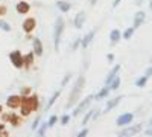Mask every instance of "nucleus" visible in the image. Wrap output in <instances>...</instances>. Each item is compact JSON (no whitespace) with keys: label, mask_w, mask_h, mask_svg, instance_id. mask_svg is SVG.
I'll use <instances>...</instances> for the list:
<instances>
[{"label":"nucleus","mask_w":152,"mask_h":137,"mask_svg":"<svg viewBox=\"0 0 152 137\" xmlns=\"http://www.w3.org/2000/svg\"><path fill=\"white\" fill-rule=\"evenodd\" d=\"M5 136H9V131H6V130H2V131H0V137H5Z\"/></svg>","instance_id":"nucleus-41"},{"label":"nucleus","mask_w":152,"mask_h":137,"mask_svg":"<svg viewBox=\"0 0 152 137\" xmlns=\"http://www.w3.org/2000/svg\"><path fill=\"white\" fill-rule=\"evenodd\" d=\"M146 20V12L145 11H137L135 14H134V21H132V28L134 29H138L142 26V24L145 23Z\"/></svg>","instance_id":"nucleus-16"},{"label":"nucleus","mask_w":152,"mask_h":137,"mask_svg":"<svg viewBox=\"0 0 152 137\" xmlns=\"http://www.w3.org/2000/svg\"><path fill=\"white\" fill-rule=\"evenodd\" d=\"M88 133H90V130H88L87 127H84V130H81L76 136H78V137H85V136H88Z\"/></svg>","instance_id":"nucleus-35"},{"label":"nucleus","mask_w":152,"mask_h":137,"mask_svg":"<svg viewBox=\"0 0 152 137\" xmlns=\"http://www.w3.org/2000/svg\"><path fill=\"white\" fill-rule=\"evenodd\" d=\"M120 3H122V0H114V2H113V8H117Z\"/></svg>","instance_id":"nucleus-40"},{"label":"nucleus","mask_w":152,"mask_h":137,"mask_svg":"<svg viewBox=\"0 0 152 137\" xmlns=\"http://www.w3.org/2000/svg\"><path fill=\"white\" fill-rule=\"evenodd\" d=\"M32 52L35 53L37 58H41L43 53H44V46H43V41L38 38V37H35V38H32Z\"/></svg>","instance_id":"nucleus-12"},{"label":"nucleus","mask_w":152,"mask_h":137,"mask_svg":"<svg viewBox=\"0 0 152 137\" xmlns=\"http://www.w3.org/2000/svg\"><path fill=\"white\" fill-rule=\"evenodd\" d=\"M132 120H134V114L132 113H122L116 119V125L119 128H122V127H126V125H129V123H132Z\"/></svg>","instance_id":"nucleus-11"},{"label":"nucleus","mask_w":152,"mask_h":137,"mask_svg":"<svg viewBox=\"0 0 152 137\" xmlns=\"http://www.w3.org/2000/svg\"><path fill=\"white\" fill-rule=\"evenodd\" d=\"M96 3H97V0H90V5H91V6H94Z\"/></svg>","instance_id":"nucleus-44"},{"label":"nucleus","mask_w":152,"mask_h":137,"mask_svg":"<svg viewBox=\"0 0 152 137\" xmlns=\"http://www.w3.org/2000/svg\"><path fill=\"white\" fill-rule=\"evenodd\" d=\"M145 134H146V136H152V128H151V130H146Z\"/></svg>","instance_id":"nucleus-42"},{"label":"nucleus","mask_w":152,"mask_h":137,"mask_svg":"<svg viewBox=\"0 0 152 137\" xmlns=\"http://www.w3.org/2000/svg\"><path fill=\"white\" fill-rule=\"evenodd\" d=\"M59 120H61V125H69V122H70V114H62Z\"/></svg>","instance_id":"nucleus-34"},{"label":"nucleus","mask_w":152,"mask_h":137,"mask_svg":"<svg viewBox=\"0 0 152 137\" xmlns=\"http://www.w3.org/2000/svg\"><path fill=\"white\" fill-rule=\"evenodd\" d=\"M79 47H81V38H76V40L73 41V44H72V51H73V52H76Z\"/></svg>","instance_id":"nucleus-33"},{"label":"nucleus","mask_w":152,"mask_h":137,"mask_svg":"<svg viewBox=\"0 0 152 137\" xmlns=\"http://www.w3.org/2000/svg\"><path fill=\"white\" fill-rule=\"evenodd\" d=\"M100 116H102V110H94V113H93V120H96V119H99Z\"/></svg>","instance_id":"nucleus-36"},{"label":"nucleus","mask_w":152,"mask_h":137,"mask_svg":"<svg viewBox=\"0 0 152 137\" xmlns=\"http://www.w3.org/2000/svg\"><path fill=\"white\" fill-rule=\"evenodd\" d=\"M143 131V127H142V123H137V125H126V127H122V130L117 133L119 137H128V136H135L138 133H142Z\"/></svg>","instance_id":"nucleus-6"},{"label":"nucleus","mask_w":152,"mask_h":137,"mask_svg":"<svg viewBox=\"0 0 152 137\" xmlns=\"http://www.w3.org/2000/svg\"><path fill=\"white\" fill-rule=\"evenodd\" d=\"M23 63H24V70H28V72H31L34 67H35V63H37V56H35V53L31 51V52H28L26 55H23Z\"/></svg>","instance_id":"nucleus-10"},{"label":"nucleus","mask_w":152,"mask_h":137,"mask_svg":"<svg viewBox=\"0 0 152 137\" xmlns=\"http://www.w3.org/2000/svg\"><path fill=\"white\" fill-rule=\"evenodd\" d=\"M134 84H135V87H138V89H143V87H146V84H148V78H146L145 75H143V76L137 78Z\"/></svg>","instance_id":"nucleus-27"},{"label":"nucleus","mask_w":152,"mask_h":137,"mask_svg":"<svg viewBox=\"0 0 152 137\" xmlns=\"http://www.w3.org/2000/svg\"><path fill=\"white\" fill-rule=\"evenodd\" d=\"M110 92H111L110 85H104L102 89H100V90L94 95V99H96V101H100V99H105V97L110 95Z\"/></svg>","instance_id":"nucleus-20"},{"label":"nucleus","mask_w":152,"mask_h":137,"mask_svg":"<svg viewBox=\"0 0 152 137\" xmlns=\"http://www.w3.org/2000/svg\"><path fill=\"white\" fill-rule=\"evenodd\" d=\"M64 28H66V21L61 15L56 17L55 24H53V49L55 52H59V46H61V38L64 34Z\"/></svg>","instance_id":"nucleus-3"},{"label":"nucleus","mask_w":152,"mask_h":137,"mask_svg":"<svg viewBox=\"0 0 152 137\" xmlns=\"http://www.w3.org/2000/svg\"><path fill=\"white\" fill-rule=\"evenodd\" d=\"M61 92H62V89H58V90H55V92L52 93V96H50V99L47 101V104H46V107H44V111H49L50 108L55 105V102L58 101V97L61 96Z\"/></svg>","instance_id":"nucleus-19"},{"label":"nucleus","mask_w":152,"mask_h":137,"mask_svg":"<svg viewBox=\"0 0 152 137\" xmlns=\"http://www.w3.org/2000/svg\"><path fill=\"white\" fill-rule=\"evenodd\" d=\"M145 76H146L148 79H149V78L152 76V66H149V67H148V69L145 70Z\"/></svg>","instance_id":"nucleus-37"},{"label":"nucleus","mask_w":152,"mask_h":137,"mask_svg":"<svg viewBox=\"0 0 152 137\" xmlns=\"http://www.w3.org/2000/svg\"><path fill=\"white\" fill-rule=\"evenodd\" d=\"M120 101H122V96H120V95L116 96V97H113V99H110V101L107 102V105H105V108L102 110V114L108 113V111H111L113 108H116V107L120 104Z\"/></svg>","instance_id":"nucleus-17"},{"label":"nucleus","mask_w":152,"mask_h":137,"mask_svg":"<svg viewBox=\"0 0 152 137\" xmlns=\"http://www.w3.org/2000/svg\"><path fill=\"white\" fill-rule=\"evenodd\" d=\"M21 29H23V32L26 35L32 34L37 29V18L35 17H26L23 20V23H21Z\"/></svg>","instance_id":"nucleus-9"},{"label":"nucleus","mask_w":152,"mask_h":137,"mask_svg":"<svg viewBox=\"0 0 152 137\" xmlns=\"http://www.w3.org/2000/svg\"><path fill=\"white\" fill-rule=\"evenodd\" d=\"M85 20H87L85 11H79L78 14L73 17V26H75V29H82L84 24H85Z\"/></svg>","instance_id":"nucleus-14"},{"label":"nucleus","mask_w":152,"mask_h":137,"mask_svg":"<svg viewBox=\"0 0 152 137\" xmlns=\"http://www.w3.org/2000/svg\"><path fill=\"white\" fill-rule=\"evenodd\" d=\"M72 72H67L66 75H64V78H62V81H61V89H64V87H67V84L70 82V79H72Z\"/></svg>","instance_id":"nucleus-29"},{"label":"nucleus","mask_w":152,"mask_h":137,"mask_svg":"<svg viewBox=\"0 0 152 137\" xmlns=\"http://www.w3.org/2000/svg\"><path fill=\"white\" fill-rule=\"evenodd\" d=\"M6 11H8V8H6L5 5H0V15H5Z\"/></svg>","instance_id":"nucleus-39"},{"label":"nucleus","mask_w":152,"mask_h":137,"mask_svg":"<svg viewBox=\"0 0 152 137\" xmlns=\"http://www.w3.org/2000/svg\"><path fill=\"white\" fill-rule=\"evenodd\" d=\"M20 104H21V95L18 93V95H9L8 97H6V102H5V105H6V108L8 110H18L20 108Z\"/></svg>","instance_id":"nucleus-8"},{"label":"nucleus","mask_w":152,"mask_h":137,"mask_svg":"<svg viewBox=\"0 0 152 137\" xmlns=\"http://www.w3.org/2000/svg\"><path fill=\"white\" fill-rule=\"evenodd\" d=\"M120 84H122V78L119 76V75H117V76L116 78H114L108 85H110V89H111V92H114V90H117L119 89V87H120Z\"/></svg>","instance_id":"nucleus-25"},{"label":"nucleus","mask_w":152,"mask_h":137,"mask_svg":"<svg viewBox=\"0 0 152 137\" xmlns=\"http://www.w3.org/2000/svg\"><path fill=\"white\" fill-rule=\"evenodd\" d=\"M41 107V96L37 93H31L29 96H21V104H20V114L26 119L29 117L32 113L38 111Z\"/></svg>","instance_id":"nucleus-1"},{"label":"nucleus","mask_w":152,"mask_h":137,"mask_svg":"<svg viewBox=\"0 0 152 137\" xmlns=\"http://www.w3.org/2000/svg\"><path fill=\"white\" fill-rule=\"evenodd\" d=\"M85 82H87V79H85L84 75H79V76L76 78V81H75V84H73V89H72V92H70V95H69V99H67L66 110L73 108L76 104L79 102L81 95H82V92H84V89H85Z\"/></svg>","instance_id":"nucleus-2"},{"label":"nucleus","mask_w":152,"mask_h":137,"mask_svg":"<svg viewBox=\"0 0 152 137\" xmlns=\"http://www.w3.org/2000/svg\"><path fill=\"white\" fill-rule=\"evenodd\" d=\"M5 130V122H0V131Z\"/></svg>","instance_id":"nucleus-43"},{"label":"nucleus","mask_w":152,"mask_h":137,"mask_svg":"<svg viewBox=\"0 0 152 137\" xmlns=\"http://www.w3.org/2000/svg\"><path fill=\"white\" fill-rule=\"evenodd\" d=\"M40 123H41V116H37V119L34 120V123L31 125V130L32 131H37V128L40 127Z\"/></svg>","instance_id":"nucleus-31"},{"label":"nucleus","mask_w":152,"mask_h":137,"mask_svg":"<svg viewBox=\"0 0 152 137\" xmlns=\"http://www.w3.org/2000/svg\"><path fill=\"white\" fill-rule=\"evenodd\" d=\"M120 69H122V66L120 64H116V66H113L111 67V70L108 72V75H107V78H105V85H108L114 78H116L117 76V75H119V72H120Z\"/></svg>","instance_id":"nucleus-18"},{"label":"nucleus","mask_w":152,"mask_h":137,"mask_svg":"<svg viewBox=\"0 0 152 137\" xmlns=\"http://www.w3.org/2000/svg\"><path fill=\"white\" fill-rule=\"evenodd\" d=\"M134 32H135V29H134L132 26L128 28V29H125L123 34H122V38H123V40H131V38H132V35H134Z\"/></svg>","instance_id":"nucleus-26"},{"label":"nucleus","mask_w":152,"mask_h":137,"mask_svg":"<svg viewBox=\"0 0 152 137\" xmlns=\"http://www.w3.org/2000/svg\"><path fill=\"white\" fill-rule=\"evenodd\" d=\"M0 120L5 122V123H9V125H12L14 128H18V127L23 125L24 117L20 113H12V110H9V111H3V113L0 114Z\"/></svg>","instance_id":"nucleus-4"},{"label":"nucleus","mask_w":152,"mask_h":137,"mask_svg":"<svg viewBox=\"0 0 152 137\" xmlns=\"http://www.w3.org/2000/svg\"><path fill=\"white\" fill-rule=\"evenodd\" d=\"M93 101H94V95H88V96H85V99L79 101L78 104L73 107V113H72L73 117H78V116H81L82 113H85V111L90 108V105H91Z\"/></svg>","instance_id":"nucleus-5"},{"label":"nucleus","mask_w":152,"mask_h":137,"mask_svg":"<svg viewBox=\"0 0 152 137\" xmlns=\"http://www.w3.org/2000/svg\"><path fill=\"white\" fill-rule=\"evenodd\" d=\"M151 63H152V56H151Z\"/></svg>","instance_id":"nucleus-48"},{"label":"nucleus","mask_w":152,"mask_h":137,"mask_svg":"<svg viewBox=\"0 0 152 137\" xmlns=\"http://www.w3.org/2000/svg\"><path fill=\"white\" fill-rule=\"evenodd\" d=\"M96 32H97V28H94V29H91L90 32H87L82 38H81V47L82 49H87L88 46L91 44V41H93V38H94V35H96Z\"/></svg>","instance_id":"nucleus-15"},{"label":"nucleus","mask_w":152,"mask_h":137,"mask_svg":"<svg viewBox=\"0 0 152 137\" xmlns=\"http://www.w3.org/2000/svg\"><path fill=\"white\" fill-rule=\"evenodd\" d=\"M93 113H94V108H88V110L85 111V114H84V117H82V127L88 125V122H90L91 117H93Z\"/></svg>","instance_id":"nucleus-23"},{"label":"nucleus","mask_w":152,"mask_h":137,"mask_svg":"<svg viewBox=\"0 0 152 137\" xmlns=\"http://www.w3.org/2000/svg\"><path fill=\"white\" fill-rule=\"evenodd\" d=\"M120 40H122V32H120L117 28L113 29V31L110 32V41H111V44H117Z\"/></svg>","instance_id":"nucleus-21"},{"label":"nucleus","mask_w":152,"mask_h":137,"mask_svg":"<svg viewBox=\"0 0 152 137\" xmlns=\"http://www.w3.org/2000/svg\"><path fill=\"white\" fill-rule=\"evenodd\" d=\"M9 61H11V64H12V67L14 69H17V70H21L23 67H24V63H23V53H21V51H12V52H9Z\"/></svg>","instance_id":"nucleus-7"},{"label":"nucleus","mask_w":152,"mask_h":137,"mask_svg":"<svg viewBox=\"0 0 152 137\" xmlns=\"http://www.w3.org/2000/svg\"><path fill=\"white\" fill-rule=\"evenodd\" d=\"M56 122H58V116H56V114H52V116L49 117V120H47V123H49V128H52Z\"/></svg>","instance_id":"nucleus-32"},{"label":"nucleus","mask_w":152,"mask_h":137,"mask_svg":"<svg viewBox=\"0 0 152 137\" xmlns=\"http://www.w3.org/2000/svg\"><path fill=\"white\" fill-rule=\"evenodd\" d=\"M3 111H5V110H3V105H2V104H0V114H2V113H3Z\"/></svg>","instance_id":"nucleus-45"},{"label":"nucleus","mask_w":152,"mask_h":137,"mask_svg":"<svg viewBox=\"0 0 152 137\" xmlns=\"http://www.w3.org/2000/svg\"><path fill=\"white\" fill-rule=\"evenodd\" d=\"M56 8L62 12V14H67V12L72 9V3L66 2V0H58V2H56Z\"/></svg>","instance_id":"nucleus-22"},{"label":"nucleus","mask_w":152,"mask_h":137,"mask_svg":"<svg viewBox=\"0 0 152 137\" xmlns=\"http://www.w3.org/2000/svg\"><path fill=\"white\" fill-rule=\"evenodd\" d=\"M0 29H2L3 32H11V31H12V26H11V24H9L6 20H2V18H0Z\"/></svg>","instance_id":"nucleus-28"},{"label":"nucleus","mask_w":152,"mask_h":137,"mask_svg":"<svg viewBox=\"0 0 152 137\" xmlns=\"http://www.w3.org/2000/svg\"><path fill=\"white\" fill-rule=\"evenodd\" d=\"M149 9H152V0H151V2H149Z\"/></svg>","instance_id":"nucleus-47"},{"label":"nucleus","mask_w":152,"mask_h":137,"mask_svg":"<svg viewBox=\"0 0 152 137\" xmlns=\"http://www.w3.org/2000/svg\"><path fill=\"white\" fill-rule=\"evenodd\" d=\"M31 9H32V6H31L29 2H26V0H20V2L15 5V11L20 15H28L31 12Z\"/></svg>","instance_id":"nucleus-13"},{"label":"nucleus","mask_w":152,"mask_h":137,"mask_svg":"<svg viewBox=\"0 0 152 137\" xmlns=\"http://www.w3.org/2000/svg\"><path fill=\"white\" fill-rule=\"evenodd\" d=\"M47 130H49V123H47V122H41V123H40V127L37 128V136L44 137L46 133H47Z\"/></svg>","instance_id":"nucleus-24"},{"label":"nucleus","mask_w":152,"mask_h":137,"mask_svg":"<svg viewBox=\"0 0 152 137\" xmlns=\"http://www.w3.org/2000/svg\"><path fill=\"white\" fill-rule=\"evenodd\" d=\"M149 127L152 128V117H151V120H149Z\"/></svg>","instance_id":"nucleus-46"},{"label":"nucleus","mask_w":152,"mask_h":137,"mask_svg":"<svg viewBox=\"0 0 152 137\" xmlns=\"http://www.w3.org/2000/svg\"><path fill=\"white\" fill-rule=\"evenodd\" d=\"M31 93H34V92H32V87H29V85H24V87L20 89V95L21 96H29Z\"/></svg>","instance_id":"nucleus-30"},{"label":"nucleus","mask_w":152,"mask_h":137,"mask_svg":"<svg viewBox=\"0 0 152 137\" xmlns=\"http://www.w3.org/2000/svg\"><path fill=\"white\" fill-rule=\"evenodd\" d=\"M107 61H108L110 64H113L114 63V53H108L107 55Z\"/></svg>","instance_id":"nucleus-38"}]
</instances>
